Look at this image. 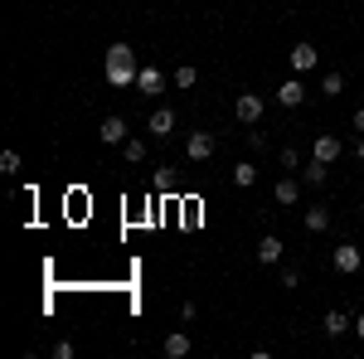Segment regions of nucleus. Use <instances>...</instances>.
Instances as JSON below:
<instances>
[{
  "label": "nucleus",
  "instance_id": "nucleus-1",
  "mask_svg": "<svg viewBox=\"0 0 364 359\" xmlns=\"http://www.w3.org/2000/svg\"><path fill=\"white\" fill-rule=\"evenodd\" d=\"M136 49H132V44H122V39H117V44H107V83L112 87H132L136 83Z\"/></svg>",
  "mask_w": 364,
  "mask_h": 359
},
{
  "label": "nucleus",
  "instance_id": "nucleus-2",
  "mask_svg": "<svg viewBox=\"0 0 364 359\" xmlns=\"http://www.w3.org/2000/svg\"><path fill=\"white\" fill-rule=\"evenodd\" d=\"M233 117H238L243 127H257V122H262V97H257V92H243V97L233 102Z\"/></svg>",
  "mask_w": 364,
  "mask_h": 359
},
{
  "label": "nucleus",
  "instance_id": "nucleus-3",
  "mask_svg": "<svg viewBox=\"0 0 364 359\" xmlns=\"http://www.w3.org/2000/svg\"><path fill=\"white\" fill-rule=\"evenodd\" d=\"M360 267H364V252L355 248V243H340V248H336V272L340 277H355Z\"/></svg>",
  "mask_w": 364,
  "mask_h": 359
},
{
  "label": "nucleus",
  "instance_id": "nucleus-4",
  "mask_svg": "<svg viewBox=\"0 0 364 359\" xmlns=\"http://www.w3.org/2000/svg\"><path fill=\"white\" fill-rule=\"evenodd\" d=\"M185 156H190V161H209V156H214V136H209V132H190V136H185Z\"/></svg>",
  "mask_w": 364,
  "mask_h": 359
},
{
  "label": "nucleus",
  "instance_id": "nucleus-5",
  "mask_svg": "<svg viewBox=\"0 0 364 359\" xmlns=\"http://www.w3.org/2000/svg\"><path fill=\"white\" fill-rule=\"evenodd\" d=\"M136 87L146 92V97H156V92H166V73H161L156 63H146V68L136 73Z\"/></svg>",
  "mask_w": 364,
  "mask_h": 359
},
{
  "label": "nucleus",
  "instance_id": "nucleus-6",
  "mask_svg": "<svg viewBox=\"0 0 364 359\" xmlns=\"http://www.w3.org/2000/svg\"><path fill=\"white\" fill-rule=\"evenodd\" d=\"M272 199H277L282 209H291V204H301V185H296L291 175H282L277 185H272Z\"/></svg>",
  "mask_w": 364,
  "mask_h": 359
},
{
  "label": "nucleus",
  "instance_id": "nucleus-7",
  "mask_svg": "<svg viewBox=\"0 0 364 359\" xmlns=\"http://www.w3.org/2000/svg\"><path fill=\"white\" fill-rule=\"evenodd\" d=\"M311 156H316V161H326V166H336V161H340V136H331V132H326V136H316Z\"/></svg>",
  "mask_w": 364,
  "mask_h": 359
},
{
  "label": "nucleus",
  "instance_id": "nucleus-8",
  "mask_svg": "<svg viewBox=\"0 0 364 359\" xmlns=\"http://www.w3.org/2000/svg\"><path fill=\"white\" fill-rule=\"evenodd\" d=\"M97 136H102V146H127V117H107Z\"/></svg>",
  "mask_w": 364,
  "mask_h": 359
},
{
  "label": "nucleus",
  "instance_id": "nucleus-9",
  "mask_svg": "<svg viewBox=\"0 0 364 359\" xmlns=\"http://www.w3.org/2000/svg\"><path fill=\"white\" fill-rule=\"evenodd\" d=\"M316 63H321V54H316V44H306V39H301V44L291 49V68H296V73H311Z\"/></svg>",
  "mask_w": 364,
  "mask_h": 359
},
{
  "label": "nucleus",
  "instance_id": "nucleus-10",
  "mask_svg": "<svg viewBox=\"0 0 364 359\" xmlns=\"http://www.w3.org/2000/svg\"><path fill=\"white\" fill-rule=\"evenodd\" d=\"M277 102H282V107H301V102H306V83H301V78L282 83L277 87Z\"/></svg>",
  "mask_w": 364,
  "mask_h": 359
},
{
  "label": "nucleus",
  "instance_id": "nucleus-11",
  "mask_svg": "<svg viewBox=\"0 0 364 359\" xmlns=\"http://www.w3.org/2000/svg\"><path fill=\"white\" fill-rule=\"evenodd\" d=\"M146 132H151V136H170V132H175V112L156 107V112H151V122H146Z\"/></svg>",
  "mask_w": 364,
  "mask_h": 359
},
{
  "label": "nucleus",
  "instance_id": "nucleus-12",
  "mask_svg": "<svg viewBox=\"0 0 364 359\" xmlns=\"http://www.w3.org/2000/svg\"><path fill=\"white\" fill-rule=\"evenodd\" d=\"M257 262H262V267H277V262H282V238L262 233V243H257Z\"/></svg>",
  "mask_w": 364,
  "mask_h": 359
},
{
  "label": "nucleus",
  "instance_id": "nucleus-13",
  "mask_svg": "<svg viewBox=\"0 0 364 359\" xmlns=\"http://www.w3.org/2000/svg\"><path fill=\"white\" fill-rule=\"evenodd\" d=\"M321 331L331 335V340H340L345 331H355V321H350L345 311H326V321H321Z\"/></svg>",
  "mask_w": 364,
  "mask_h": 359
},
{
  "label": "nucleus",
  "instance_id": "nucleus-14",
  "mask_svg": "<svg viewBox=\"0 0 364 359\" xmlns=\"http://www.w3.org/2000/svg\"><path fill=\"white\" fill-rule=\"evenodd\" d=\"M161 350H166L170 359H185V355H190V331H170Z\"/></svg>",
  "mask_w": 364,
  "mask_h": 359
},
{
  "label": "nucleus",
  "instance_id": "nucleus-15",
  "mask_svg": "<svg viewBox=\"0 0 364 359\" xmlns=\"http://www.w3.org/2000/svg\"><path fill=\"white\" fill-rule=\"evenodd\" d=\"M306 228L311 233H326V228H331V209H326V204H311L306 209Z\"/></svg>",
  "mask_w": 364,
  "mask_h": 359
},
{
  "label": "nucleus",
  "instance_id": "nucleus-16",
  "mask_svg": "<svg viewBox=\"0 0 364 359\" xmlns=\"http://www.w3.org/2000/svg\"><path fill=\"white\" fill-rule=\"evenodd\" d=\"M301 180H306V185H326V180H331V166H326V161H316V156H311V166L301 170Z\"/></svg>",
  "mask_w": 364,
  "mask_h": 359
},
{
  "label": "nucleus",
  "instance_id": "nucleus-17",
  "mask_svg": "<svg viewBox=\"0 0 364 359\" xmlns=\"http://www.w3.org/2000/svg\"><path fill=\"white\" fill-rule=\"evenodd\" d=\"M233 185L252 190V185H257V166H252V161H238V166H233Z\"/></svg>",
  "mask_w": 364,
  "mask_h": 359
},
{
  "label": "nucleus",
  "instance_id": "nucleus-18",
  "mask_svg": "<svg viewBox=\"0 0 364 359\" xmlns=\"http://www.w3.org/2000/svg\"><path fill=\"white\" fill-rule=\"evenodd\" d=\"M195 83H199V68H190V63H180V68H175V87L185 92V87H195Z\"/></svg>",
  "mask_w": 364,
  "mask_h": 359
},
{
  "label": "nucleus",
  "instance_id": "nucleus-19",
  "mask_svg": "<svg viewBox=\"0 0 364 359\" xmlns=\"http://www.w3.org/2000/svg\"><path fill=\"white\" fill-rule=\"evenodd\" d=\"M122 156L136 166V161H146V141H136V136H127V146H122Z\"/></svg>",
  "mask_w": 364,
  "mask_h": 359
},
{
  "label": "nucleus",
  "instance_id": "nucleus-20",
  "mask_svg": "<svg viewBox=\"0 0 364 359\" xmlns=\"http://www.w3.org/2000/svg\"><path fill=\"white\" fill-rule=\"evenodd\" d=\"M321 92H326V97H340V92H345V78H340V73H326V78H321Z\"/></svg>",
  "mask_w": 364,
  "mask_h": 359
},
{
  "label": "nucleus",
  "instance_id": "nucleus-21",
  "mask_svg": "<svg viewBox=\"0 0 364 359\" xmlns=\"http://www.w3.org/2000/svg\"><path fill=\"white\" fill-rule=\"evenodd\" d=\"M301 166V151H296V146H287V151H282V170H296Z\"/></svg>",
  "mask_w": 364,
  "mask_h": 359
},
{
  "label": "nucleus",
  "instance_id": "nucleus-22",
  "mask_svg": "<svg viewBox=\"0 0 364 359\" xmlns=\"http://www.w3.org/2000/svg\"><path fill=\"white\" fill-rule=\"evenodd\" d=\"M0 170H5V175H15V170H20V156H15V151H5V156H0Z\"/></svg>",
  "mask_w": 364,
  "mask_h": 359
},
{
  "label": "nucleus",
  "instance_id": "nucleus-23",
  "mask_svg": "<svg viewBox=\"0 0 364 359\" xmlns=\"http://www.w3.org/2000/svg\"><path fill=\"white\" fill-rule=\"evenodd\" d=\"M277 286H287V291H296V286H301V277L291 272V267H282V282H277Z\"/></svg>",
  "mask_w": 364,
  "mask_h": 359
},
{
  "label": "nucleus",
  "instance_id": "nucleus-24",
  "mask_svg": "<svg viewBox=\"0 0 364 359\" xmlns=\"http://www.w3.org/2000/svg\"><path fill=\"white\" fill-rule=\"evenodd\" d=\"M195 316H199V306H195V301H185V306H180V326H190Z\"/></svg>",
  "mask_w": 364,
  "mask_h": 359
},
{
  "label": "nucleus",
  "instance_id": "nucleus-25",
  "mask_svg": "<svg viewBox=\"0 0 364 359\" xmlns=\"http://www.w3.org/2000/svg\"><path fill=\"white\" fill-rule=\"evenodd\" d=\"M355 132H360V136H364V107L355 112Z\"/></svg>",
  "mask_w": 364,
  "mask_h": 359
},
{
  "label": "nucleus",
  "instance_id": "nucleus-26",
  "mask_svg": "<svg viewBox=\"0 0 364 359\" xmlns=\"http://www.w3.org/2000/svg\"><path fill=\"white\" fill-rule=\"evenodd\" d=\"M355 335H360V340H364V316H355Z\"/></svg>",
  "mask_w": 364,
  "mask_h": 359
},
{
  "label": "nucleus",
  "instance_id": "nucleus-27",
  "mask_svg": "<svg viewBox=\"0 0 364 359\" xmlns=\"http://www.w3.org/2000/svg\"><path fill=\"white\" fill-rule=\"evenodd\" d=\"M355 156H360V161H364V136H360V146H355Z\"/></svg>",
  "mask_w": 364,
  "mask_h": 359
}]
</instances>
